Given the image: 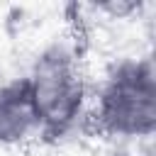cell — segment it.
Masks as SVG:
<instances>
[{
    "label": "cell",
    "mask_w": 156,
    "mask_h": 156,
    "mask_svg": "<svg viewBox=\"0 0 156 156\" xmlns=\"http://www.w3.org/2000/svg\"><path fill=\"white\" fill-rule=\"evenodd\" d=\"M100 10L112 12V15H117V17H124L127 12L139 10V2H110V5H100Z\"/></svg>",
    "instance_id": "obj_4"
},
{
    "label": "cell",
    "mask_w": 156,
    "mask_h": 156,
    "mask_svg": "<svg viewBox=\"0 0 156 156\" xmlns=\"http://www.w3.org/2000/svg\"><path fill=\"white\" fill-rule=\"evenodd\" d=\"M37 134V117L24 78L0 85V146H15Z\"/></svg>",
    "instance_id": "obj_3"
},
{
    "label": "cell",
    "mask_w": 156,
    "mask_h": 156,
    "mask_svg": "<svg viewBox=\"0 0 156 156\" xmlns=\"http://www.w3.org/2000/svg\"><path fill=\"white\" fill-rule=\"evenodd\" d=\"M95 124L110 136L141 139L156 129V68L149 56L115 63L98 93Z\"/></svg>",
    "instance_id": "obj_2"
},
{
    "label": "cell",
    "mask_w": 156,
    "mask_h": 156,
    "mask_svg": "<svg viewBox=\"0 0 156 156\" xmlns=\"http://www.w3.org/2000/svg\"><path fill=\"white\" fill-rule=\"evenodd\" d=\"M37 117V136L56 141L80 119L85 107V78L76 54L63 44L46 46L24 76Z\"/></svg>",
    "instance_id": "obj_1"
}]
</instances>
